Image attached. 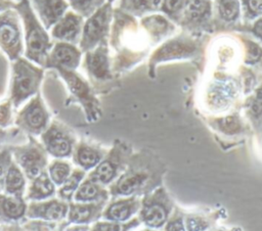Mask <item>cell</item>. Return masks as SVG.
<instances>
[{
	"label": "cell",
	"instance_id": "obj_47",
	"mask_svg": "<svg viewBox=\"0 0 262 231\" xmlns=\"http://www.w3.org/2000/svg\"><path fill=\"white\" fill-rule=\"evenodd\" d=\"M142 2L148 7H157L161 3V0H142Z\"/></svg>",
	"mask_w": 262,
	"mask_h": 231
},
{
	"label": "cell",
	"instance_id": "obj_1",
	"mask_svg": "<svg viewBox=\"0 0 262 231\" xmlns=\"http://www.w3.org/2000/svg\"><path fill=\"white\" fill-rule=\"evenodd\" d=\"M166 168L152 157H135L128 161L126 170L108 187L110 198L143 196L162 186Z\"/></svg>",
	"mask_w": 262,
	"mask_h": 231
},
{
	"label": "cell",
	"instance_id": "obj_36",
	"mask_svg": "<svg viewBox=\"0 0 262 231\" xmlns=\"http://www.w3.org/2000/svg\"><path fill=\"white\" fill-rule=\"evenodd\" d=\"M67 2L69 3V6L71 5L78 14L87 15L90 10L92 0H67Z\"/></svg>",
	"mask_w": 262,
	"mask_h": 231
},
{
	"label": "cell",
	"instance_id": "obj_12",
	"mask_svg": "<svg viewBox=\"0 0 262 231\" xmlns=\"http://www.w3.org/2000/svg\"><path fill=\"white\" fill-rule=\"evenodd\" d=\"M224 219H226V211L223 207L184 209L183 220L186 231H210Z\"/></svg>",
	"mask_w": 262,
	"mask_h": 231
},
{
	"label": "cell",
	"instance_id": "obj_7",
	"mask_svg": "<svg viewBox=\"0 0 262 231\" xmlns=\"http://www.w3.org/2000/svg\"><path fill=\"white\" fill-rule=\"evenodd\" d=\"M50 113L40 92L35 94L16 113V128L30 136H40L50 124Z\"/></svg>",
	"mask_w": 262,
	"mask_h": 231
},
{
	"label": "cell",
	"instance_id": "obj_23",
	"mask_svg": "<svg viewBox=\"0 0 262 231\" xmlns=\"http://www.w3.org/2000/svg\"><path fill=\"white\" fill-rule=\"evenodd\" d=\"M55 194V185L51 181L47 170H45L31 181L28 190H26L25 198L27 201H39L49 199Z\"/></svg>",
	"mask_w": 262,
	"mask_h": 231
},
{
	"label": "cell",
	"instance_id": "obj_22",
	"mask_svg": "<svg viewBox=\"0 0 262 231\" xmlns=\"http://www.w3.org/2000/svg\"><path fill=\"white\" fill-rule=\"evenodd\" d=\"M84 66L92 80H106L110 76V72L105 48L103 46H100L96 50L88 52L84 60Z\"/></svg>",
	"mask_w": 262,
	"mask_h": 231
},
{
	"label": "cell",
	"instance_id": "obj_34",
	"mask_svg": "<svg viewBox=\"0 0 262 231\" xmlns=\"http://www.w3.org/2000/svg\"><path fill=\"white\" fill-rule=\"evenodd\" d=\"M12 102L8 98L0 103V128L5 129L10 125L12 119Z\"/></svg>",
	"mask_w": 262,
	"mask_h": 231
},
{
	"label": "cell",
	"instance_id": "obj_38",
	"mask_svg": "<svg viewBox=\"0 0 262 231\" xmlns=\"http://www.w3.org/2000/svg\"><path fill=\"white\" fill-rule=\"evenodd\" d=\"M208 9V4L204 0H194L189 5V12L192 17H199L203 15Z\"/></svg>",
	"mask_w": 262,
	"mask_h": 231
},
{
	"label": "cell",
	"instance_id": "obj_32",
	"mask_svg": "<svg viewBox=\"0 0 262 231\" xmlns=\"http://www.w3.org/2000/svg\"><path fill=\"white\" fill-rule=\"evenodd\" d=\"M218 128L226 134H235L242 131V123L236 115H227L217 121Z\"/></svg>",
	"mask_w": 262,
	"mask_h": 231
},
{
	"label": "cell",
	"instance_id": "obj_44",
	"mask_svg": "<svg viewBox=\"0 0 262 231\" xmlns=\"http://www.w3.org/2000/svg\"><path fill=\"white\" fill-rule=\"evenodd\" d=\"M249 7L253 12H262V0H249Z\"/></svg>",
	"mask_w": 262,
	"mask_h": 231
},
{
	"label": "cell",
	"instance_id": "obj_41",
	"mask_svg": "<svg viewBox=\"0 0 262 231\" xmlns=\"http://www.w3.org/2000/svg\"><path fill=\"white\" fill-rule=\"evenodd\" d=\"M0 231H21L19 223H2L0 222Z\"/></svg>",
	"mask_w": 262,
	"mask_h": 231
},
{
	"label": "cell",
	"instance_id": "obj_39",
	"mask_svg": "<svg viewBox=\"0 0 262 231\" xmlns=\"http://www.w3.org/2000/svg\"><path fill=\"white\" fill-rule=\"evenodd\" d=\"M261 55V49L255 45V44H250L248 48V61H256Z\"/></svg>",
	"mask_w": 262,
	"mask_h": 231
},
{
	"label": "cell",
	"instance_id": "obj_18",
	"mask_svg": "<svg viewBox=\"0 0 262 231\" xmlns=\"http://www.w3.org/2000/svg\"><path fill=\"white\" fill-rule=\"evenodd\" d=\"M30 4L46 31L50 30L69 8L67 0H30Z\"/></svg>",
	"mask_w": 262,
	"mask_h": 231
},
{
	"label": "cell",
	"instance_id": "obj_11",
	"mask_svg": "<svg viewBox=\"0 0 262 231\" xmlns=\"http://www.w3.org/2000/svg\"><path fill=\"white\" fill-rule=\"evenodd\" d=\"M68 211L69 202L58 197H51L50 199L39 201H30L27 206L26 219L61 223L66 219Z\"/></svg>",
	"mask_w": 262,
	"mask_h": 231
},
{
	"label": "cell",
	"instance_id": "obj_19",
	"mask_svg": "<svg viewBox=\"0 0 262 231\" xmlns=\"http://www.w3.org/2000/svg\"><path fill=\"white\" fill-rule=\"evenodd\" d=\"M107 20V8L102 7L92 14L82 28L80 49L86 51L91 49L102 37Z\"/></svg>",
	"mask_w": 262,
	"mask_h": 231
},
{
	"label": "cell",
	"instance_id": "obj_3",
	"mask_svg": "<svg viewBox=\"0 0 262 231\" xmlns=\"http://www.w3.org/2000/svg\"><path fill=\"white\" fill-rule=\"evenodd\" d=\"M43 67L32 63L23 56L12 61V78L9 99L14 108H18L27 99L40 92Z\"/></svg>",
	"mask_w": 262,
	"mask_h": 231
},
{
	"label": "cell",
	"instance_id": "obj_43",
	"mask_svg": "<svg viewBox=\"0 0 262 231\" xmlns=\"http://www.w3.org/2000/svg\"><path fill=\"white\" fill-rule=\"evenodd\" d=\"M90 225H70L61 229L60 231H88Z\"/></svg>",
	"mask_w": 262,
	"mask_h": 231
},
{
	"label": "cell",
	"instance_id": "obj_21",
	"mask_svg": "<svg viewBox=\"0 0 262 231\" xmlns=\"http://www.w3.org/2000/svg\"><path fill=\"white\" fill-rule=\"evenodd\" d=\"M104 157L103 152L86 142H77L72 154L73 163L76 167L85 172L92 171Z\"/></svg>",
	"mask_w": 262,
	"mask_h": 231
},
{
	"label": "cell",
	"instance_id": "obj_48",
	"mask_svg": "<svg viewBox=\"0 0 262 231\" xmlns=\"http://www.w3.org/2000/svg\"><path fill=\"white\" fill-rule=\"evenodd\" d=\"M254 31H255V33H256L258 36L262 37V19H260V20H258V21L256 22V25H255V27H254Z\"/></svg>",
	"mask_w": 262,
	"mask_h": 231
},
{
	"label": "cell",
	"instance_id": "obj_40",
	"mask_svg": "<svg viewBox=\"0 0 262 231\" xmlns=\"http://www.w3.org/2000/svg\"><path fill=\"white\" fill-rule=\"evenodd\" d=\"M183 4V0H166L165 6L169 11H176Z\"/></svg>",
	"mask_w": 262,
	"mask_h": 231
},
{
	"label": "cell",
	"instance_id": "obj_5",
	"mask_svg": "<svg viewBox=\"0 0 262 231\" xmlns=\"http://www.w3.org/2000/svg\"><path fill=\"white\" fill-rule=\"evenodd\" d=\"M55 71L68 88L69 98L67 103H79L84 109L87 121L95 122L100 115L99 103L86 80L76 70L58 67Z\"/></svg>",
	"mask_w": 262,
	"mask_h": 231
},
{
	"label": "cell",
	"instance_id": "obj_35",
	"mask_svg": "<svg viewBox=\"0 0 262 231\" xmlns=\"http://www.w3.org/2000/svg\"><path fill=\"white\" fill-rule=\"evenodd\" d=\"M188 47L180 44V43H171L167 46H165L161 51H159V57H168L171 55H176V54H181L185 51H189Z\"/></svg>",
	"mask_w": 262,
	"mask_h": 231
},
{
	"label": "cell",
	"instance_id": "obj_25",
	"mask_svg": "<svg viewBox=\"0 0 262 231\" xmlns=\"http://www.w3.org/2000/svg\"><path fill=\"white\" fill-rule=\"evenodd\" d=\"M27 178L20 168L16 165L14 159L12 160L5 180H4V187L3 193L16 195V196H24L26 194V185H27Z\"/></svg>",
	"mask_w": 262,
	"mask_h": 231
},
{
	"label": "cell",
	"instance_id": "obj_49",
	"mask_svg": "<svg viewBox=\"0 0 262 231\" xmlns=\"http://www.w3.org/2000/svg\"><path fill=\"white\" fill-rule=\"evenodd\" d=\"M131 231H158L157 229H152V228H148V227H145L143 229H140V230H131Z\"/></svg>",
	"mask_w": 262,
	"mask_h": 231
},
{
	"label": "cell",
	"instance_id": "obj_28",
	"mask_svg": "<svg viewBox=\"0 0 262 231\" xmlns=\"http://www.w3.org/2000/svg\"><path fill=\"white\" fill-rule=\"evenodd\" d=\"M140 221L137 217H134L128 222H113V221H96L94 222L88 231H131L140 225Z\"/></svg>",
	"mask_w": 262,
	"mask_h": 231
},
{
	"label": "cell",
	"instance_id": "obj_24",
	"mask_svg": "<svg viewBox=\"0 0 262 231\" xmlns=\"http://www.w3.org/2000/svg\"><path fill=\"white\" fill-rule=\"evenodd\" d=\"M110 193L106 187L85 177L76 190L73 201L75 202H98L108 201Z\"/></svg>",
	"mask_w": 262,
	"mask_h": 231
},
{
	"label": "cell",
	"instance_id": "obj_6",
	"mask_svg": "<svg viewBox=\"0 0 262 231\" xmlns=\"http://www.w3.org/2000/svg\"><path fill=\"white\" fill-rule=\"evenodd\" d=\"M12 157L30 181L47 170L48 153L43 144L34 136L28 135V141L19 145H10Z\"/></svg>",
	"mask_w": 262,
	"mask_h": 231
},
{
	"label": "cell",
	"instance_id": "obj_2",
	"mask_svg": "<svg viewBox=\"0 0 262 231\" xmlns=\"http://www.w3.org/2000/svg\"><path fill=\"white\" fill-rule=\"evenodd\" d=\"M13 8L18 13L25 31V57L44 68L46 58L53 46L52 40L34 12L29 0H19Z\"/></svg>",
	"mask_w": 262,
	"mask_h": 231
},
{
	"label": "cell",
	"instance_id": "obj_33",
	"mask_svg": "<svg viewBox=\"0 0 262 231\" xmlns=\"http://www.w3.org/2000/svg\"><path fill=\"white\" fill-rule=\"evenodd\" d=\"M219 9L221 15L226 19H232L238 12L237 0H220Z\"/></svg>",
	"mask_w": 262,
	"mask_h": 231
},
{
	"label": "cell",
	"instance_id": "obj_10",
	"mask_svg": "<svg viewBox=\"0 0 262 231\" xmlns=\"http://www.w3.org/2000/svg\"><path fill=\"white\" fill-rule=\"evenodd\" d=\"M128 161L121 148H114L86 177L107 188L126 170Z\"/></svg>",
	"mask_w": 262,
	"mask_h": 231
},
{
	"label": "cell",
	"instance_id": "obj_31",
	"mask_svg": "<svg viewBox=\"0 0 262 231\" xmlns=\"http://www.w3.org/2000/svg\"><path fill=\"white\" fill-rule=\"evenodd\" d=\"M12 160H13V157H12L10 145L1 144L0 145V193L3 192L4 180Z\"/></svg>",
	"mask_w": 262,
	"mask_h": 231
},
{
	"label": "cell",
	"instance_id": "obj_17",
	"mask_svg": "<svg viewBox=\"0 0 262 231\" xmlns=\"http://www.w3.org/2000/svg\"><path fill=\"white\" fill-rule=\"evenodd\" d=\"M236 95V87L229 81L213 82L206 92V104L211 110L223 111L227 109Z\"/></svg>",
	"mask_w": 262,
	"mask_h": 231
},
{
	"label": "cell",
	"instance_id": "obj_42",
	"mask_svg": "<svg viewBox=\"0 0 262 231\" xmlns=\"http://www.w3.org/2000/svg\"><path fill=\"white\" fill-rule=\"evenodd\" d=\"M18 132V129L16 128V130H5L0 128V145L3 144V142L5 140H7L10 136H13V134H16Z\"/></svg>",
	"mask_w": 262,
	"mask_h": 231
},
{
	"label": "cell",
	"instance_id": "obj_15",
	"mask_svg": "<svg viewBox=\"0 0 262 231\" xmlns=\"http://www.w3.org/2000/svg\"><path fill=\"white\" fill-rule=\"evenodd\" d=\"M81 60V50L75 45L66 42L53 44L46 58L44 68L76 70Z\"/></svg>",
	"mask_w": 262,
	"mask_h": 231
},
{
	"label": "cell",
	"instance_id": "obj_46",
	"mask_svg": "<svg viewBox=\"0 0 262 231\" xmlns=\"http://www.w3.org/2000/svg\"><path fill=\"white\" fill-rule=\"evenodd\" d=\"M14 5H15V3L12 2L11 0H0V13L7 9L13 8Z\"/></svg>",
	"mask_w": 262,
	"mask_h": 231
},
{
	"label": "cell",
	"instance_id": "obj_30",
	"mask_svg": "<svg viewBox=\"0 0 262 231\" xmlns=\"http://www.w3.org/2000/svg\"><path fill=\"white\" fill-rule=\"evenodd\" d=\"M183 217L184 209L176 204L166 224L162 228V231H186Z\"/></svg>",
	"mask_w": 262,
	"mask_h": 231
},
{
	"label": "cell",
	"instance_id": "obj_20",
	"mask_svg": "<svg viewBox=\"0 0 262 231\" xmlns=\"http://www.w3.org/2000/svg\"><path fill=\"white\" fill-rule=\"evenodd\" d=\"M28 201L24 196L0 193V222L20 223L26 218Z\"/></svg>",
	"mask_w": 262,
	"mask_h": 231
},
{
	"label": "cell",
	"instance_id": "obj_26",
	"mask_svg": "<svg viewBox=\"0 0 262 231\" xmlns=\"http://www.w3.org/2000/svg\"><path fill=\"white\" fill-rule=\"evenodd\" d=\"M86 177V172L78 167L73 169L71 175L66 180V182L59 186V189L56 191L57 197L67 201L71 202L73 201V196L82 183V181Z\"/></svg>",
	"mask_w": 262,
	"mask_h": 231
},
{
	"label": "cell",
	"instance_id": "obj_37",
	"mask_svg": "<svg viewBox=\"0 0 262 231\" xmlns=\"http://www.w3.org/2000/svg\"><path fill=\"white\" fill-rule=\"evenodd\" d=\"M250 110L255 117H259L262 114V87L256 91L250 105Z\"/></svg>",
	"mask_w": 262,
	"mask_h": 231
},
{
	"label": "cell",
	"instance_id": "obj_16",
	"mask_svg": "<svg viewBox=\"0 0 262 231\" xmlns=\"http://www.w3.org/2000/svg\"><path fill=\"white\" fill-rule=\"evenodd\" d=\"M82 16L74 11H67L50 29L51 37L56 42H66L75 45L82 33Z\"/></svg>",
	"mask_w": 262,
	"mask_h": 231
},
{
	"label": "cell",
	"instance_id": "obj_9",
	"mask_svg": "<svg viewBox=\"0 0 262 231\" xmlns=\"http://www.w3.org/2000/svg\"><path fill=\"white\" fill-rule=\"evenodd\" d=\"M41 143L47 153L54 158L72 157L76 139L71 130L62 123L53 120L40 135Z\"/></svg>",
	"mask_w": 262,
	"mask_h": 231
},
{
	"label": "cell",
	"instance_id": "obj_13",
	"mask_svg": "<svg viewBox=\"0 0 262 231\" xmlns=\"http://www.w3.org/2000/svg\"><path fill=\"white\" fill-rule=\"evenodd\" d=\"M107 201L98 202H69V211L59 229L70 225H90L101 219L102 211Z\"/></svg>",
	"mask_w": 262,
	"mask_h": 231
},
{
	"label": "cell",
	"instance_id": "obj_50",
	"mask_svg": "<svg viewBox=\"0 0 262 231\" xmlns=\"http://www.w3.org/2000/svg\"><path fill=\"white\" fill-rule=\"evenodd\" d=\"M17 1H19V0H17Z\"/></svg>",
	"mask_w": 262,
	"mask_h": 231
},
{
	"label": "cell",
	"instance_id": "obj_8",
	"mask_svg": "<svg viewBox=\"0 0 262 231\" xmlns=\"http://www.w3.org/2000/svg\"><path fill=\"white\" fill-rule=\"evenodd\" d=\"M20 17L14 8L0 13V48L11 61L24 54Z\"/></svg>",
	"mask_w": 262,
	"mask_h": 231
},
{
	"label": "cell",
	"instance_id": "obj_29",
	"mask_svg": "<svg viewBox=\"0 0 262 231\" xmlns=\"http://www.w3.org/2000/svg\"><path fill=\"white\" fill-rule=\"evenodd\" d=\"M59 224L56 222H48L35 219H24L20 223L21 231H60Z\"/></svg>",
	"mask_w": 262,
	"mask_h": 231
},
{
	"label": "cell",
	"instance_id": "obj_14",
	"mask_svg": "<svg viewBox=\"0 0 262 231\" xmlns=\"http://www.w3.org/2000/svg\"><path fill=\"white\" fill-rule=\"evenodd\" d=\"M140 201V196L111 198L102 211L101 219L121 223L128 222L138 214Z\"/></svg>",
	"mask_w": 262,
	"mask_h": 231
},
{
	"label": "cell",
	"instance_id": "obj_27",
	"mask_svg": "<svg viewBox=\"0 0 262 231\" xmlns=\"http://www.w3.org/2000/svg\"><path fill=\"white\" fill-rule=\"evenodd\" d=\"M73 171L71 164L63 158H54L48 164L47 173L55 186L62 185Z\"/></svg>",
	"mask_w": 262,
	"mask_h": 231
},
{
	"label": "cell",
	"instance_id": "obj_4",
	"mask_svg": "<svg viewBox=\"0 0 262 231\" xmlns=\"http://www.w3.org/2000/svg\"><path fill=\"white\" fill-rule=\"evenodd\" d=\"M176 203L163 186L141 196L137 218L145 227L162 229L172 214Z\"/></svg>",
	"mask_w": 262,
	"mask_h": 231
},
{
	"label": "cell",
	"instance_id": "obj_45",
	"mask_svg": "<svg viewBox=\"0 0 262 231\" xmlns=\"http://www.w3.org/2000/svg\"><path fill=\"white\" fill-rule=\"evenodd\" d=\"M210 231H244L243 228L238 227V226H233V227H225V226H221L218 225L215 228L211 229Z\"/></svg>",
	"mask_w": 262,
	"mask_h": 231
}]
</instances>
